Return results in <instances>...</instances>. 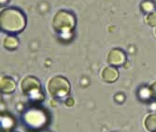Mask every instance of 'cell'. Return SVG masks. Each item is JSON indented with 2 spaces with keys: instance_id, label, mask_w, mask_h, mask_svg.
<instances>
[{
  "instance_id": "cell-1",
  "label": "cell",
  "mask_w": 156,
  "mask_h": 132,
  "mask_svg": "<svg viewBox=\"0 0 156 132\" xmlns=\"http://www.w3.org/2000/svg\"><path fill=\"white\" fill-rule=\"evenodd\" d=\"M0 24L2 30L5 32L19 33L24 29L26 19L21 10L15 8H9L1 11Z\"/></svg>"
},
{
  "instance_id": "cell-2",
  "label": "cell",
  "mask_w": 156,
  "mask_h": 132,
  "mask_svg": "<svg viewBox=\"0 0 156 132\" xmlns=\"http://www.w3.org/2000/svg\"><path fill=\"white\" fill-rule=\"evenodd\" d=\"M76 26V18L71 12L60 10L53 17V27L61 34L70 33Z\"/></svg>"
},
{
  "instance_id": "cell-3",
  "label": "cell",
  "mask_w": 156,
  "mask_h": 132,
  "mask_svg": "<svg viewBox=\"0 0 156 132\" xmlns=\"http://www.w3.org/2000/svg\"><path fill=\"white\" fill-rule=\"evenodd\" d=\"M48 91L54 97H63L69 94L70 83L62 76H55L48 82Z\"/></svg>"
},
{
  "instance_id": "cell-4",
  "label": "cell",
  "mask_w": 156,
  "mask_h": 132,
  "mask_svg": "<svg viewBox=\"0 0 156 132\" xmlns=\"http://www.w3.org/2000/svg\"><path fill=\"white\" fill-rule=\"evenodd\" d=\"M21 88L24 95H33L40 92L41 84L37 78L33 76H28L22 81Z\"/></svg>"
},
{
  "instance_id": "cell-5",
  "label": "cell",
  "mask_w": 156,
  "mask_h": 132,
  "mask_svg": "<svg viewBox=\"0 0 156 132\" xmlns=\"http://www.w3.org/2000/svg\"><path fill=\"white\" fill-rule=\"evenodd\" d=\"M126 61V54L121 49H113L108 54V62L113 67L122 66Z\"/></svg>"
},
{
  "instance_id": "cell-6",
  "label": "cell",
  "mask_w": 156,
  "mask_h": 132,
  "mask_svg": "<svg viewBox=\"0 0 156 132\" xmlns=\"http://www.w3.org/2000/svg\"><path fill=\"white\" fill-rule=\"evenodd\" d=\"M118 78L119 71L113 66L106 67L102 71V79L107 82H114L118 80Z\"/></svg>"
},
{
  "instance_id": "cell-7",
  "label": "cell",
  "mask_w": 156,
  "mask_h": 132,
  "mask_svg": "<svg viewBox=\"0 0 156 132\" xmlns=\"http://www.w3.org/2000/svg\"><path fill=\"white\" fill-rule=\"evenodd\" d=\"M0 88H1V92L4 94H10L12 93L16 88V83L11 78L4 77L1 79L0 82Z\"/></svg>"
},
{
  "instance_id": "cell-8",
  "label": "cell",
  "mask_w": 156,
  "mask_h": 132,
  "mask_svg": "<svg viewBox=\"0 0 156 132\" xmlns=\"http://www.w3.org/2000/svg\"><path fill=\"white\" fill-rule=\"evenodd\" d=\"M19 45V40L14 36H8L3 40V46L7 50H15Z\"/></svg>"
},
{
  "instance_id": "cell-9",
  "label": "cell",
  "mask_w": 156,
  "mask_h": 132,
  "mask_svg": "<svg viewBox=\"0 0 156 132\" xmlns=\"http://www.w3.org/2000/svg\"><path fill=\"white\" fill-rule=\"evenodd\" d=\"M145 127L149 132H156V114H150L146 117Z\"/></svg>"
},
{
  "instance_id": "cell-10",
  "label": "cell",
  "mask_w": 156,
  "mask_h": 132,
  "mask_svg": "<svg viewBox=\"0 0 156 132\" xmlns=\"http://www.w3.org/2000/svg\"><path fill=\"white\" fill-rule=\"evenodd\" d=\"M155 9V4L152 2L151 0H145L140 4V9L145 13H151L154 11Z\"/></svg>"
},
{
  "instance_id": "cell-11",
  "label": "cell",
  "mask_w": 156,
  "mask_h": 132,
  "mask_svg": "<svg viewBox=\"0 0 156 132\" xmlns=\"http://www.w3.org/2000/svg\"><path fill=\"white\" fill-rule=\"evenodd\" d=\"M147 23L151 26H155L156 25V11L154 10L153 12L150 13L147 16Z\"/></svg>"
},
{
  "instance_id": "cell-12",
  "label": "cell",
  "mask_w": 156,
  "mask_h": 132,
  "mask_svg": "<svg viewBox=\"0 0 156 132\" xmlns=\"http://www.w3.org/2000/svg\"><path fill=\"white\" fill-rule=\"evenodd\" d=\"M150 91H151V94L153 97H156V82H153V83L151 85V87H150Z\"/></svg>"
},
{
  "instance_id": "cell-13",
  "label": "cell",
  "mask_w": 156,
  "mask_h": 132,
  "mask_svg": "<svg viewBox=\"0 0 156 132\" xmlns=\"http://www.w3.org/2000/svg\"><path fill=\"white\" fill-rule=\"evenodd\" d=\"M66 106H68V107L73 106V105H74V99H73V98H71V97L67 98V99L66 100Z\"/></svg>"
},
{
  "instance_id": "cell-14",
  "label": "cell",
  "mask_w": 156,
  "mask_h": 132,
  "mask_svg": "<svg viewBox=\"0 0 156 132\" xmlns=\"http://www.w3.org/2000/svg\"><path fill=\"white\" fill-rule=\"evenodd\" d=\"M115 99H116V100H118V101L120 102V103H121V102L124 99V97H123L122 94H119V95H117V96L115 97Z\"/></svg>"
},
{
  "instance_id": "cell-15",
  "label": "cell",
  "mask_w": 156,
  "mask_h": 132,
  "mask_svg": "<svg viewBox=\"0 0 156 132\" xmlns=\"http://www.w3.org/2000/svg\"><path fill=\"white\" fill-rule=\"evenodd\" d=\"M3 4H6V1H5V0H1V5H3Z\"/></svg>"
},
{
  "instance_id": "cell-16",
  "label": "cell",
  "mask_w": 156,
  "mask_h": 132,
  "mask_svg": "<svg viewBox=\"0 0 156 132\" xmlns=\"http://www.w3.org/2000/svg\"><path fill=\"white\" fill-rule=\"evenodd\" d=\"M155 34H156V30H155Z\"/></svg>"
}]
</instances>
